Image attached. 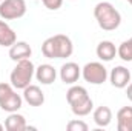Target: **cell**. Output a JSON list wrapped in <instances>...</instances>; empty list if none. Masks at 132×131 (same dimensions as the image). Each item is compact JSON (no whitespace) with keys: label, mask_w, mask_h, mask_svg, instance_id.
Here are the masks:
<instances>
[{"label":"cell","mask_w":132,"mask_h":131,"mask_svg":"<svg viewBox=\"0 0 132 131\" xmlns=\"http://www.w3.org/2000/svg\"><path fill=\"white\" fill-rule=\"evenodd\" d=\"M23 100L31 106H42L45 103V93L37 85H28L23 90Z\"/></svg>","instance_id":"12"},{"label":"cell","mask_w":132,"mask_h":131,"mask_svg":"<svg viewBox=\"0 0 132 131\" xmlns=\"http://www.w3.org/2000/svg\"><path fill=\"white\" fill-rule=\"evenodd\" d=\"M92 119H94V122H95L97 127H100V128H106V127H109V123L112 122V111H111L109 106L101 105V106H98V108L94 110Z\"/></svg>","instance_id":"15"},{"label":"cell","mask_w":132,"mask_h":131,"mask_svg":"<svg viewBox=\"0 0 132 131\" xmlns=\"http://www.w3.org/2000/svg\"><path fill=\"white\" fill-rule=\"evenodd\" d=\"M0 3H2V0H0Z\"/></svg>","instance_id":"24"},{"label":"cell","mask_w":132,"mask_h":131,"mask_svg":"<svg viewBox=\"0 0 132 131\" xmlns=\"http://www.w3.org/2000/svg\"><path fill=\"white\" fill-rule=\"evenodd\" d=\"M42 53L48 59H68L74 53L72 40L65 34H55L48 37L42 45Z\"/></svg>","instance_id":"2"},{"label":"cell","mask_w":132,"mask_h":131,"mask_svg":"<svg viewBox=\"0 0 132 131\" xmlns=\"http://www.w3.org/2000/svg\"><path fill=\"white\" fill-rule=\"evenodd\" d=\"M15 63L17 65L9 74V82L15 90H25L28 85H31V80L35 74V66L29 59L19 60Z\"/></svg>","instance_id":"4"},{"label":"cell","mask_w":132,"mask_h":131,"mask_svg":"<svg viewBox=\"0 0 132 131\" xmlns=\"http://www.w3.org/2000/svg\"><path fill=\"white\" fill-rule=\"evenodd\" d=\"M109 82L112 86L118 88V90H123L129 85L131 82V71L123 65H118L115 68L111 69L109 72Z\"/></svg>","instance_id":"8"},{"label":"cell","mask_w":132,"mask_h":131,"mask_svg":"<svg viewBox=\"0 0 132 131\" xmlns=\"http://www.w3.org/2000/svg\"><path fill=\"white\" fill-rule=\"evenodd\" d=\"M126 96H128V99L132 102V82H129V85L126 86Z\"/></svg>","instance_id":"21"},{"label":"cell","mask_w":132,"mask_h":131,"mask_svg":"<svg viewBox=\"0 0 132 131\" xmlns=\"http://www.w3.org/2000/svg\"><path fill=\"white\" fill-rule=\"evenodd\" d=\"M23 96L17 94L11 83H0V108L6 113H15L22 108Z\"/></svg>","instance_id":"5"},{"label":"cell","mask_w":132,"mask_h":131,"mask_svg":"<svg viewBox=\"0 0 132 131\" xmlns=\"http://www.w3.org/2000/svg\"><path fill=\"white\" fill-rule=\"evenodd\" d=\"M34 76H35L37 82H40L42 85H51L57 79V71L49 63H42V65H38L35 68V74Z\"/></svg>","instance_id":"11"},{"label":"cell","mask_w":132,"mask_h":131,"mask_svg":"<svg viewBox=\"0 0 132 131\" xmlns=\"http://www.w3.org/2000/svg\"><path fill=\"white\" fill-rule=\"evenodd\" d=\"M94 17L103 31H115L121 25V14L111 2H100L94 8Z\"/></svg>","instance_id":"3"},{"label":"cell","mask_w":132,"mask_h":131,"mask_svg":"<svg viewBox=\"0 0 132 131\" xmlns=\"http://www.w3.org/2000/svg\"><path fill=\"white\" fill-rule=\"evenodd\" d=\"M5 128L8 131H25L28 130V125H26V119L19 114L17 111L15 113H9V116L5 119Z\"/></svg>","instance_id":"17"},{"label":"cell","mask_w":132,"mask_h":131,"mask_svg":"<svg viewBox=\"0 0 132 131\" xmlns=\"http://www.w3.org/2000/svg\"><path fill=\"white\" fill-rule=\"evenodd\" d=\"M17 42V34L15 31L6 23V20H0V46L9 48L11 45H14Z\"/></svg>","instance_id":"16"},{"label":"cell","mask_w":132,"mask_h":131,"mask_svg":"<svg viewBox=\"0 0 132 131\" xmlns=\"http://www.w3.org/2000/svg\"><path fill=\"white\" fill-rule=\"evenodd\" d=\"M81 77L91 85H101L108 80L109 72L101 62H89L81 68Z\"/></svg>","instance_id":"6"},{"label":"cell","mask_w":132,"mask_h":131,"mask_svg":"<svg viewBox=\"0 0 132 131\" xmlns=\"http://www.w3.org/2000/svg\"><path fill=\"white\" fill-rule=\"evenodd\" d=\"M5 130V125H2V123H0V131H3Z\"/></svg>","instance_id":"22"},{"label":"cell","mask_w":132,"mask_h":131,"mask_svg":"<svg viewBox=\"0 0 132 131\" xmlns=\"http://www.w3.org/2000/svg\"><path fill=\"white\" fill-rule=\"evenodd\" d=\"M95 54H97V57L101 62H111L117 56V46L111 40H103L97 45Z\"/></svg>","instance_id":"13"},{"label":"cell","mask_w":132,"mask_h":131,"mask_svg":"<svg viewBox=\"0 0 132 131\" xmlns=\"http://www.w3.org/2000/svg\"><path fill=\"white\" fill-rule=\"evenodd\" d=\"M32 54V48L29 46L28 42H23V40H17L14 45L9 46V59L14 60V62H19V60H25V59H29Z\"/></svg>","instance_id":"10"},{"label":"cell","mask_w":132,"mask_h":131,"mask_svg":"<svg viewBox=\"0 0 132 131\" xmlns=\"http://www.w3.org/2000/svg\"><path fill=\"white\" fill-rule=\"evenodd\" d=\"M117 56L123 62H132V37L120 43V46L117 48Z\"/></svg>","instance_id":"18"},{"label":"cell","mask_w":132,"mask_h":131,"mask_svg":"<svg viewBox=\"0 0 132 131\" xmlns=\"http://www.w3.org/2000/svg\"><path fill=\"white\" fill-rule=\"evenodd\" d=\"M66 100L71 106V111L78 117H85L91 114V111L94 110V102L85 86L74 83L66 91Z\"/></svg>","instance_id":"1"},{"label":"cell","mask_w":132,"mask_h":131,"mask_svg":"<svg viewBox=\"0 0 132 131\" xmlns=\"http://www.w3.org/2000/svg\"><path fill=\"white\" fill-rule=\"evenodd\" d=\"M66 128H68V131H88L89 130L88 123L83 122V120H78V119L69 120L68 125H66Z\"/></svg>","instance_id":"19"},{"label":"cell","mask_w":132,"mask_h":131,"mask_svg":"<svg viewBox=\"0 0 132 131\" xmlns=\"http://www.w3.org/2000/svg\"><path fill=\"white\" fill-rule=\"evenodd\" d=\"M42 3L45 5V8H48L49 11H57L62 8L63 0H42Z\"/></svg>","instance_id":"20"},{"label":"cell","mask_w":132,"mask_h":131,"mask_svg":"<svg viewBox=\"0 0 132 131\" xmlns=\"http://www.w3.org/2000/svg\"><path fill=\"white\" fill-rule=\"evenodd\" d=\"M60 79L62 82L66 83V85H74L80 76H81V68L77 65L75 62H66L60 66Z\"/></svg>","instance_id":"9"},{"label":"cell","mask_w":132,"mask_h":131,"mask_svg":"<svg viewBox=\"0 0 132 131\" xmlns=\"http://www.w3.org/2000/svg\"><path fill=\"white\" fill-rule=\"evenodd\" d=\"M128 2H129V3H131V5H132V0H128Z\"/></svg>","instance_id":"23"},{"label":"cell","mask_w":132,"mask_h":131,"mask_svg":"<svg viewBox=\"0 0 132 131\" xmlns=\"http://www.w3.org/2000/svg\"><path fill=\"white\" fill-rule=\"evenodd\" d=\"M26 14L25 0H2L0 3V19L3 20H17Z\"/></svg>","instance_id":"7"},{"label":"cell","mask_w":132,"mask_h":131,"mask_svg":"<svg viewBox=\"0 0 132 131\" xmlns=\"http://www.w3.org/2000/svg\"><path fill=\"white\" fill-rule=\"evenodd\" d=\"M117 130L132 131V106H123L117 113Z\"/></svg>","instance_id":"14"}]
</instances>
